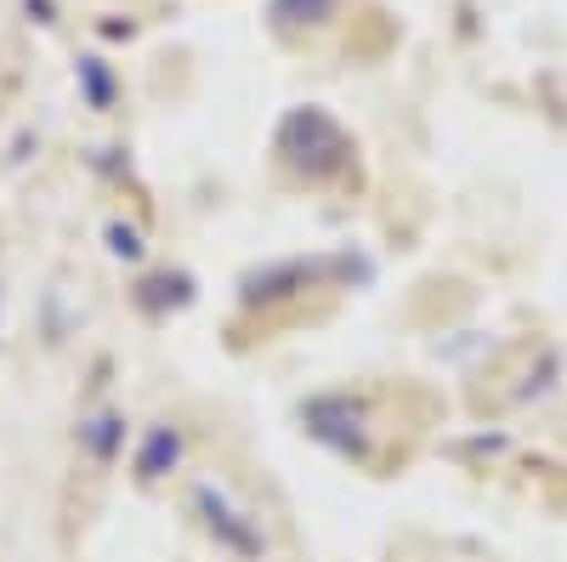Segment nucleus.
I'll return each instance as SVG.
<instances>
[{"label": "nucleus", "instance_id": "39448f33", "mask_svg": "<svg viewBox=\"0 0 567 562\" xmlns=\"http://www.w3.org/2000/svg\"><path fill=\"white\" fill-rule=\"evenodd\" d=\"M29 12H34L40 23H52V0H29Z\"/></svg>", "mask_w": 567, "mask_h": 562}, {"label": "nucleus", "instance_id": "7ed1b4c3", "mask_svg": "<svg viewBox=\"0 0 567 562\" xmlns=\"http://www.w3.org/2000/svg\"><path fill=\"white\" fill-rule=\"evenodd\" d=\"M74 80L85 85V98H91V109H97V114L114 109V74L103 69V58H80V74Z\"/></svg>", "mask_w": 567, "mask_h": 562}, {"label": "nucleus", "instance_id": "f257e3e1", "mask_svg": "<svg viewBox=\"0 0 567 562\" xmlns=\"http://www.w3.org/2000/svg\"><path fill=\"white\" fill-rule=\"evenodd\" d=\"M80 443H85V454L97 460V466H114L125 454V415H114V409L91 415L85 427H80Z\"/></svg>", "mask_w": 567, "mask_h": 562}, {"label": "nucleus", "instance_id": "f03ea898", "mask_svg": "<svg viewBox=\"0 0 567 562\" xmlns=\"http://www.w3.org/2000/svg\"><path fill=\"white\" fill-rule=\"evenodd\" d=\"M176 460H182V438H176L171 427H154L148 438H142V449H136V478H142V483H154V478L171 472Z\"/></svg>", "mask_w": 567, "mask_h": 562}, {"label": "nucleus", "instance_id": "20e7f679", "mask_svg": "<svg viewBox=\"0 0 567 562\" xmlns=\"http://www.w3.org/2000/svg\"><path fill=\"white\" fill-rule=\"evenodd\" d=\"M109 256L136 262V256H142V233H136V227H125V222H109Z\"/></svg>", "mask_w": 567, "mask_h": 562}]
</instances>
